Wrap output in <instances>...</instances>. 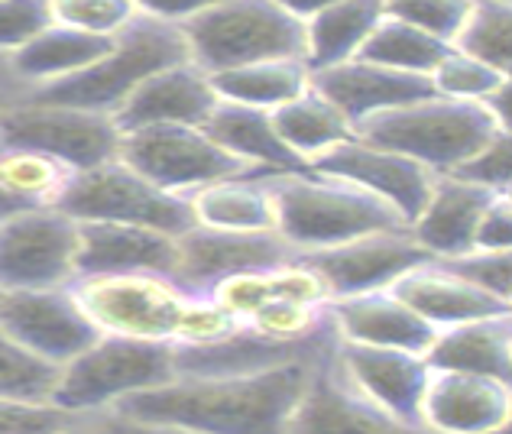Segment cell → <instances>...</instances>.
Wrapping results in <instances>:
<instances>
[{"label":"cell","instance_id":"obj_1","mask_svg":"<svg viewBox=\"0 0 512 434\" xmlns=\"http://www.w3.org/2000/svg\"><path fill=\"white\" fill-rule=\"evenodd\" d=\"M315 363H286L237 376H175L172 383L137 392L114 409L201 434H292V418Z\"/></svg>","mask_w":512,"mask_h":434},{"label":"cell","instance_id":"obj_2","mask_svg":"<svg viewBox=\"0 0 512 434\" xmlns=\"http://www.w3.org/2000/svg\"><path fill=\"white\" fill-rule=\"evenodd\" d=\"M269 182L276 198V234L295 253L338 247L383 230H409L396 208L334 175L308 169L269 175Z\"/></svg>","mask_w":512,"mask_h":434},{"label":"cell","instance_id":"obj_3","mask_svg":"<svg viewBox=\"0 0 512 434\" xmlns=\"http://www.w3.org/2000/svg\"><path fill=\"white\" fill-rule=\"evenodd\" d=\"M192 62L188 59V43L179 26L163 23L156 17L137 13L124 30L114 36V46L104 59L69 78L49 81L43 88H33V101L65 104L78 111L114 114L127 94L143 85L146 78L169 69V65Z\"/></svg>","mask_w":512,"mask_h":434},{"label":"cell","instance_id":"obj_4","mask_svg":"<svg viewBox=\"0 0 512 434\" xmlns=\"http://www.w3.org/2000/svg\"><path fill=\"white\" fill-rule=\"evenodd\" d=\"M496 130L503 127L480 101H454L435 94V98L363 120L354 127V137L409 156L435 175H451Z\"/></svg>","mask_w":512,"mask_h":434},{"label":"cell","instance_id":"obj_5","mask_svg":"<svg viewBox=\"0 0 512 434\" xmlns=\"http://www.w3.org/2000/svg\"><path fill=\"white\" fill-rule=\"evenodd\" d=\"M179 30L188 43V59L208 75L253 62L305 59V23L273 0H221L185 20Z\"/></svg>","mask_w":512,"mask_h":434},{"label":"cell","instance_id":"obj_6","mask_svg":"<svg viewBox=\"0 0 512 434\" xmlns=\"http://www.w3.org/2000/svg\"><path fill=\"white\" fill-rule=\"evenodd\" d=\"M69 289L101 334L159 344L182 341L188 315L201 298L163 273L75 276Z\"/></svg>","mask_w":512,"mask_h":434},{"label":"cell","instance_id":"obj_7","mask_svg":"<svg viewBox=\"0 0 512 434\" xmlns=\"http://www.w3.org/2000/svg\"><path fill=\"white\" fill-rule=\"evenodd\" d=\"M175 379L172 344L101 334L91 347L59 366L52 402L78 415L114 409L117 402Z\"/></svg>","mask_w":512,"mask_h":434},{"label":"cell","instance_id":"obj_8","mask_svg":"<svg viewBox=\"0 0 512 434\" xmlns=\"http://www.w3.org/2000/svg\"><path fill=\"white\" fill-rule=\"evenodd\" d=\"M56 211L69 214L72 221L137 224L169 237H179L195 224L188 198L150 185L120 159L75 172Z\"/></svg>","mask_w":512,"mask_h":434},{"label":"cell","instance_id":"obj_9","mask_svg":"<svg viewBox=\"0 0 512 434\" xmlns=\"http://www.w3.org/2000/svg\"><path fill=\"white\" fill-rule=\"evenodd\" d=\"M117 159L130 166L146 182L163 188L169 195H195L211 182L234 179V175H263L234 159L218 146L201 127H143L120 133Z\"/></svg>","mask_w":512,"mask_h":434},{"label":"cell","instance_id":"obj_10","mask_svg":"<svg viewBox=\"0 0 512 434\" xmlns=\"http://www.w3.org/2000/svg\"><path fill=\"white\" fill-rule=\"evenodd\" d=\"M0 149H33L85 172L117 159L120 130L111 114L23 98L0 114Z\"/></svg>","mask_w":512,"mask_h":434},{"label":"cell","instance_id":"obj_11","mask_svg":"<svg viewBox=\"0 0 512 434\" xmlns=\"http://www.w3.org/2000/svg\"><path fill=\"white\" fill-rule=\"evenodd\" d=\"M295 253L276 230H218L205 224H192L185 234L175 237V269L172 279L185 292L211 298L221 282L273 269L295 260Z\"/></svg>","mask_w":512,"mask_h":434},{"label":"cell","instance_id":"obj_12","mask_svg":"<svg viewBox=\"0 0 512 434\" xmlns=\"http://www.w3.org/2000/svg\"><path fill=\"white\" fill-rule=\"evenodd\" d=\"M78 221L56 208L0 221V292L59 289L75 279Z\"/></svg>","mask_w":512,"mask_h":434},{"label":"cell","instance_id":"obj_13","mask_svg":"<svg viewBox=\"0 0 512 434\" xmlns=\"http://www.w3.org/2000/svg\"><path fill=\"white\" fill-rule=\"evenodd\" d=\"M0 328L23 350H30L49 366H65L101 337L75 302L69 286L36 289V292H4L0 302Z\"/></svg>","mask_w":512,"mask_h":434},{"label":"cell","instance_id":"obj_14","mask_svg":"<svg viewBox=\"0 0 512 434\" xmlns=\"http://www.w3.org/2000/svg\"><path fill=\"white\" fill-rule=\"evenodd\" d=\"M299 260L315 269L334 302L344 295L383 292L409 269L428 263L431 256L412 240L409 230H383V234H367L338 243V247L299 253Z\"/></svg>","mask_w":512,"mask_h":434},{"label":"cell","instance_id":"obj_15","mask_svg":"<svg viewBox=\"0 0 512 434\" xmlns=\"http://www.w3.org/2000/svg\"><path fill=\"white\" fill-rule=\"evenodd\" d=\"M292 434H435L422 422L399 418L347 383L334 350L312 366L305 396L292 418Z\"/></svg>","mask_w":512,"mask_h":434},{"label":"cell","instance_id":"obj_16","mask_svg":"<svg viewBox=\"0 0 512 434\" xmlns=\"http://www.w3.org/2000/svg\"><path fill=\"white\" fill-rule=\"evenodd\" d=\"M308 169L318 175H334V179L376 195L389 208H396L406 227L419 217L431 195V185H435V172H428L415 159L373 146L360 137H347L325 156H318Z\"/></svg>","mask_w":512,"mask_h":434},{"label":"cell","instance_id":"obj_17","mask_svg":"<svg viewBox=\"0 0 512 434\" xmlns=\"http://www.w3.org/2000/svg\"><path fill=\"white\" fill-rule=\"evenodd\" d=\"M419 422L435 434H509L512 383L431 366Z\"/></svg>","mask_w":512,"mask_h":434},{"label":"cell","instance_id":"obj_18","mask_svg":"<svg viewBox=\"0 0 512 434\" xmlns=\"http://www.w3.org/2000/svg\"><path fill=\"white\" fill-rule=\"evenodd\" d=\"M218 101L221 98L211 85V75L201 72L195 62H179L133 88L111 117L120 133L166 124L201 127Z\"/></svg>","mask_w":512,"mask_h":434},{"label":"cell","instance_id":"obj_19","mask_svg":"<svg viewBox=\"0 0 512 434\" xmlns=\"http://www.w3.org/2000/svg\"><path fill=\"white\" fill-rule=\"evenodd\" d=\"M312 88L338 107L350 127H357L376 114L396 111V107L435 98L428 75L396 72L363 59H350L331 65V69L312 72Z\"/></svg>","mask_w":512,"mask_h":434},{"label":"cell","instance_id":"obj_20","mask_svg":"<svg viewBox=\"0 0 512 434\" xmlns=\"http://www.w3.org/2000/svg\"><path fill=\"white\" fill-rule=\"evenodd\" d=\"M334 363L344 373V379L357 392H363L376 405H383L399 418L419 422L422 392L428 383L431 366L422 354L396 347H367V344H347L338 341L334 347Z\"/></svg>","mask_w":512,"mask_h":434},{"label":"cell","instance_id":"obj_21","mask_svg":"<svg viewBox=\"0 0 512 434\" xmlns=\"http://www.w3.org/2000/svg\"><path fill=\"white\" fill-rule=\"evenodd\" d=\"M175 269V237L137 224L78 221L75 276L163 273Z\"/></svg>","mask_w":512,"mask_h":434},{"label":"cell","instance_id":"obj_22","mask_svg":"<svg viewBox=\"0 0 512 434\" xmlns=\"http://www.w3.org/2000/svg\"><path fill=\"white\" fill-rule=\"evenodd\" d=\"M334 331L347 344H367V347H396L422 354L435 341V328L422 321L415 311L396 298L389 289L383 292H363L344 295L328 302Z\"/></svg>","mask_w":512,"mask_h":434},{"label":"cell","instance_id":"obj_23","mask_svg":"<svg viewBox=\"0 0 512 434\" xmlns=\"http://www.w3.org/2000/svg\"><path fill=\"white\" fill-rule=\"evenodd\" d=\"M509 195V192H506ZM496 192L477 188L457 175H435L431 195L419 217L409 224V234L431 260H451L474 250V234Z\"/></svg>","mask_w":512,"mask_h":434},{"label":"cell","instance_id":"obj_24","mask_svg":"<svg viewBox=\"0 0 512 434\" xmlns=\"http://www.w3.org/2000/svg\"><path fill=\"white\" fill-rule=\"evenodd\" d=\"M396 298H402L415 315L428 321L431 328H451V324L477 321V318H493V315H509V302H500L487 292L470 286L467 279L451 273L448 266L438 260H428L422 266L409 269L406 276H399L389 286Z\"/></svg>","mask_w":512,"mask_h":434},{"label":"cell","instance_id":"obj_25","mask_svg":"<svg viewBox=\"0 0 512 434\" xmlns=\"http://www.w3.org/2000/svg\"><path fill=\"white\" fill-rule=\"evenodd\" d=\"M208 137L224 146L234 159L263 175H289V172H308V166L292 153V149L279 140L269 111H256V107L218 101L211 117L201 124Z\"/></svg>","mask_w":512,"mask_h":434},{"label":"cell","instance_id":"obj_26","mask_svg":"<svg viewBox=\"0 0 512 434\" xmlns=\"http://www.w3.org/2000/svg\"><path fill=\"white\" fill-rule=\"evenodd\" d=\"M425 363L435 370L477 373L512 383V315L441 328L425 350Z\"/></svg>","mask_w":512,"mask_h":434},{"label":"cell","instance_id":"obj_27","mask_svg":"<svg viewBox=\"0 0 512 434\" xmlns=\"http://www.w3.org/2000/svg\"><path fill=\"white\" fill-rule=\"evenodd\" d=\"M386 17V0H334L305 20V69H331L360 56L367 36Z\"/></svg>","mask_w":512,"mask_h":434},{"label":"cell","instance_id":"obj_28","mask_svg":"<svg viewBox=\"0 0 512 434\" xmlns=\"http://www.w3.org/2000/svg\"><path fill=\"white\" fill-rule=\"evenodd\" d=\"M114 46V36H94L72 30V26L52 23L43 33L33 36L30 43L20 46L17 52H10V65L26 85L43 88L49 81L69 78L75 72L88 69L98 59H104Z\"/></svg>","mask_w":512,"mask_h":434},{"label":"cell","instance_id":"obj_29","mask_svg":"<svg viewBox=\"0 0 512 434\" xmlns=\"http://www.w3.org/2000/svg\"><path fill=\"white\" fill-rule=\"evenodd\" d=\"M195 224L218 230H276V198L269 175H234L188 195Z\"/></svg>","mask_w":512,"mask_h":434},{"label":"cell","instance_id":"obj_30","mask_svg":"<svg viewBox=\"0 0 512 434\" xmlns=\"http://www.w3.org/2000/svg\"><path fill=\"white\" fill-rule=\"evenodd\" d=\"M72 169L33 149H0V221L59 208Z\"/></svg>","mask_w":512,"mask_h":434},{"label":"cell","instance_id":"obj_31","mask_svg":"<svg viewBox=\"0 0 512 434\" xmlns=\"http://www.w3.org/2000/svg\"><path fill=\"white\" fill-rule=\"evenodd\" d=\"M269 117H273L279 140L286 143L305 166H312L328 149L344 143L347 137H354V127L347 124V117L312 85H308L299 98H292L289 104L269 111Z\"/></svg>","mask_w":512,"mask_h":434},{"label":"cell","instance_id":"obj_32","mask_svg":"<svg viewBox=\"0 0 512 434\" xmlns=\"http://www.w3.org/2000/svg\"><path fill=\"white\" fill-rule=\"evenodd\" d=\"M211 85L221 101L256 107V111H276L312 85V72L299 59L253 62L231 72L211 75Z\"/></svg>","mask_w":512,"mask_h":434},{"label":"cell","instance_id":"obj_33","mask_svg":"<svg viewBox=\"0 0 512 434\" xmlns=\"http://www.w3.org/2000/svg\"><path fill=\"white\" fill-rule=\"evenodd\" d=\"M448 52H451V46L441 43V39L415 30V26L402 23V20L383 17L376 23V30L367 36V43H363L357 59L373 62V65H386V69H396V72L431 75L435 65L448 56Z\"/></svg>","mask_w":512,"mask_h":434},{"label":"cell","instance_id":"obj_34","mask_svg":"<svg viewBox=\"0 0 512 434\" xmlns=\"http://www.w3.org/2000/svg\"><path fill=\"white\" fill-rule=\"evenodd\" d=\"M451 49L512 78V4H503V0H474Z\"/></svg>","mask_w":512,"mask_h":434},{"label":"cell","instance_id":"obj_35","mask_svg":"<svg viewBox=\"0 0 512 434\" xmlns=\"http://www.w3.org/2000/svg\"><path fill=\"white\" fill-rule=\"evenodd\" d=\"M56 366L33 357L13 337L0 328V399H23V402H52L56 389Z\"/></svg>","mask_w":512,"mask_h":434},{"label":"cell","instance_id":"obj_36","mask_svg":"<svg viewBox=\"0 0 512 434\" xmlns=\"http://www.w3.org/2000/svg\"><path fill=\"white\" fill-rule=\"evenodd\" d=\"M428 78H431V88H435V94H441V98L483 101L487 94L500 88L509 75H500L496 69H490V65H483L477 59L464 56V52L451 49Z\"/></svg>","mask_w":512,"mask_h":434},{"label":"cell","instance_id":"obj_37","mask_svg":"<svg viewBox=\"0 0 512 434\" xmlns=\"http://www.w3.org/2000/svg\"><path fill=\"white\" fill-rule=\"evenodd\" d=\"M49 13L59 26L94 36H117L140 10L133 0H49Z\"/></svg>","mask_w":512,"mask_h":434},{"label":"cell","instance_id":"obj_38","mask_svg":"<svg viewBox=\"0 0 512 434\" xmlns=\"http://www.w3.org/2000/svg\"><path fill=\"white\" fill-rule=\"evenodd\" d=\"M474 0H386V17L402 20L441 43H454Z\"/></svg>","mask_w":512,"mask_h":434},{"label":"cell","instance_id":"obj_39","mask_svg":"<svg viewBox=\"0 0 512 434\" xmlns=\"http://www.w3.org/2000/svg\"><path fill=\"white\" fill-rule=\"evenodd\" d=\"M85 418L56 402L0 399V434H75Z\"/></svg>","mask_w":512,"mask_h":434},{"label":"cell","instance_id":"obj_40","mask_svg":"<svg viewBox=\"0 0 512 434\" xmlns=\"http://www.w3.org/2000/svg\"><path fill=\"white\" fill-rule=\"evenodd\" d=\"M451 175L496 195L512 192V133L496 130L493 137L483 143L474 156L464 159Z\"/></svg>","mask_w":512,"mask_h":434},{"label":"cell","instance_id":"obj_41","mask_svg":"<svg viewBox=\"0 0 512 434\" xmlns=\"http://www.w3.org/2000/svg\"><path fill=\"white\" fill-rule=\"evenodd\" d=\"M467 279L470 286L512 305V250H467L451 260H438Z\"/></svg>","mask_w":512,"mask_h":434},{"label":"cell","instance_id":"obj_42","mask_svg":"<svg viewBox=\"0 0 512 434\" xmlns=\"http://www.w3.org/2000/svg\"><path fill=\"white\" fill-rule=\"evenodd\" d=\"M52 26L49 0H0V52L10 56Z\"/></svg>","mask_w":512,"mask_h":434},{"label":"cell","instance_id":"obj_43","mask_svg":"<svg viewBox=\"0 0 512 434\" xmlns=\"http://www.w3.org/2000/svg\"><path fill=\"white\" fill-rule=\"evenodd\" d=\"M75 434H201L185 425H172V422H153V418H137V415H124L117 409H104L85 418V425Z\"/></svg>","mask_w":512,"mask_h":434},{"label":"cell","instance_id":"obj_44","mask_svg":"<svg viewBox=\"0 0 512 434\" xmlns=\"http://www.w3.org/2000/svg\"><path fill=\"white\" fill-rule=\"evenodd\" d=\"M474 250H512V192L496 195L483 211L474 234Z\"/></svg>","mask_w":512,"mask_h":434},{"label":"cell","instance_id":"obj_45","mask_svg":"<svg viewBox=\"0 0 512 434\" xmlns=\"http://www.w3.org/2000/svg\"><path fill=\"white\" fill-rule=\"evenodd\" d=\"M133 4H137V10L146 13V17H156L163 23L182 26L185 20H192L195 13L221 4V0H133Z\"/></svg>","mask_w":512,"mask_h":434},{"label":"cell","instance_id":"obj_46","mask_svg":"<svg viewBox=\"0 0 512 434\" xmlns=\"http://www.w3.org/2000/svg\"><path fill=\"white\" fill-rule=\"evenodd\" d=\"M23 98H30V85H26L17 72H13L10 56L0 52V114H4L7 107L20 104Z\"/></svg>","mask_w":512,"mask_h":434},{"label":"cell","instance_id":"obj_47","mask_svg":"<svg viewBox=\"0 0 512 434\" xmlns=\"http://www.w3.org/2000/svg\"><path fill=\"white\" fill-rule=\"evenodd\" d=\"M487 111L493 114V120L500 124L503 130H512V78H506L500 88H496L493 94H487V98L480 101Z\"/></svg>","mask_w":512,"mask_h":434},{"label":"cell","instance_id":"obj_48","mask_svg":"<svg viewBox=\"0 0 512 434\" xmlns=\"http://www.w3.org/2000/svg\"><path fill=\"white\" fill-rule=\"evenodd\" d=\"M273 4L279 7V10H286L289 17H295V20H312L315 13H321L325 7H331L334 0H273Z\"/></svg>","mask_w":512,"mask_h":434},{"label":"cell","instance_id":"obj_49","mask_svg":"<svg viewBox=\"0 0 512 434\" xmlns=\"http://www.w3.org/2000/svg\"><path fill=\"white\" fill-rule=\"evenodd\" d=\"M0 302H4V292H0Z\"/></svg>","mask_w":512,"mask_h":434},{"label":"cell","instance_id":"obj_50","mask_svg":"<svg viewBox=\"0 0 512 434\" xmlns=\"http://www.w3.org/2000/svg\"><path fill=\"white\" fill-rule=\"evenodd\" d=\"M503 4H512V0H503Z\"/></svg>","mask_w":512,"mask_h":434}]
</instances>
